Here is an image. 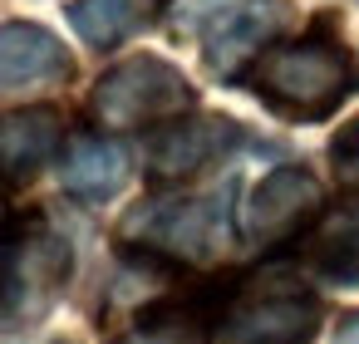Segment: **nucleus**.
Returning <instances> with one entry per match:
<instances>
[{
	"label": "nucleus",
	"instance_id": "obj_1",
	"mask_svg": "<svg viewBox=\"0 0 359 344\" xmlns=\"http://www.w3.org/2000/svg\"><path fill=\"white\" fill-rule=\"evenodd\" d=\"M74 275V246L69 236L45 216H6L0 221V334L35 329Z\"/></svg>",
	"mask_w": 359,
	"mask_h": 344
},
{
	"label": "nucleus",
	"instance_id": "obj_2",
	"mask_svg": "<svg viewBox=\"0 0 359 344\" xmlns=\"http://www.w3.org/2000/svg\"><path fill=\"white\" fill-rule=\"evenodd\" d=\"M246 84L256 89L266 109L300 118V123H320L359 89V60L339 40L310 35V40L271 45L251 64Z\"/></svg>",
	"mask_w": 359,
	"mask_h": 344
},
{
	"label": "nucleus",
	"instance_id": "obj_3",
	"mask_svg": "<svg viewBox=\"0 0 359 344\" xmlns=\"http://www.w3.org/2000/svg\"><path fill=\"white\" fill-rule=\"evenodd\" d=\"M123 241L143 246L153 256H168L172 266H202L231 246L236 231V172L217 182L212 192H177V197H148L123 216Z\"/></svg>",
	"mask_w": 359,
	"mask_h": 344
},
{
	"label": "nucleus",
	"instance_id": "obj_4",
	"mask_svg": "<svg viewBox=\"0 0 359 344\" xmlns=\"http://www.w3.org/2000/svg\"><path fill=\"white\" fill-rule=\"evenodd\" d=\"M217 324L226 344H310L320 329V300L295 266L271 261L251 275H231Z\"/></svg>",
	"mask_w": 359,
	"mask_h": 344
},
{
	"label": "nucleus",
	"instance_id": "obj_5",
	"mask_svg": "<svg viewBox=\"0 0 359 344\" xmlns=\"http://www.w3.org/2000/svg\"><path fill=\"white\" fill-rule=\"evenodd\" d=\"M197 109L192 79L163 60V55H128L114 69L99 74L89 94V118L104 133H138V128H168Z\"/></svg>",
	"mask_w": 359,
	"mask_h": 344
},
{
	"label": "nucleus",
	"instance_id": "obj_6",
	"mask_svg": "<svg viewBox=\"0 0 359 344\" xmlns=\"http://www.w3.org/2000/svg\"><path fill=\"white\" fill-rule=\"evenodd\" d=\"M325 207L330 202H325L320 177L310 167H300V163H280L251 187L241 226L261 251H285L290 241L310 236V226L325 216Z\"/></svg>",
	"mask_w": 359,
	"mask_h": 344
},
{
	"label": "nucleus",
	"instance_id": "obj_7",
	"mask_svg": "<svg viewBox=\"0 0 359 344\" xmlns=\"http://www.w3.org/2000/svg\"><path fill=\"white\" fill-rule=\"evenodd\" d=\"M246 143L241 123L226 113H202V118H177L168 128L153 133L148 143V182L153 187H182L192 177H202L207 167L226 163L236 148Z\"/></svg>",
	"mask_w": 359,
	"mask_h": 344
},
{
	"label": "nucleus",
	"instance_id": "obj_8",
	"mask_svg": "<svg viewBox=\"0 0 359 344\" xmlns=\"http://www.w3.org/2000/svg\"><path fill=\"white\" fill-rule=\"evenodd\" d=\"M290 20H295L290 0H241V6L222 11L202 40L207 69L226 84H241L251 74V64L271 50V40H280L290 30Z\"/></svg>",
	"mask_w": 359,
	"mask_h": 344
},
{
	"label": "nucleus",
	"instance_id": "obj_9",
	"mask_svg": "<svg viewBox=\"0 0 359 344\" xmlns=\"http://www.w3.org/2000/svg\"><path fill=\"white\" fill-rule=\"evenodd\" d=\"M226 285H231V275L197 285L187 295L148 300L138 310V319L123 334H114L109 344H212V329H217L222 305H226Z\"/></svg>",
	"mask_w": 359,
	"mask_h": 344
},
{
	"label": "nucleus",
	"instance_id": "obj_10",
	"mask_svg": "<svg viewBox=\"0 0 359 344\" xmlns=\"http://www.w3.org/2000/svg\"><path fill=\"white\" fill-rule=\"evenodd\" d=\"M74 79V55L60 45L55 30L35 20H6L0 25V94L20 89H50Z\"/></svg>",
	"mask_w": 359,
	"mask_h": 344
},
{
	"label": "nucleus",
	"instance_id": "obj_11",
	"mask_svg": "<svg viewBox=\"0 0 359 344\" xmlns=\"http://www.w3.org/2000/svg\"><path fill=\"white\" fill-rule=\"evenodd\" d=\"M65 148V113L50 104L0 113V182L30 187Z\"/></svg>",
	"mask_w": 359,
	"mask_h": 344
},
{
	"label": "nucleus",
	"instance_id": "obj_12",
	"mask_svg": "<svg viewBox=\"0 0 359 344\" xmlns=\"http://www.w3.org/2000/svg\"><path fill=\"white\" fill-rule=\"evenodd\" d=\"M65 192L84 207H99L109 197L123 192L128 182V148L104 138V133H79L65 143V163H60Z\"/></svg>",
	"mask_w": 359,
	"mask_h": 344
},
{
	"label": "nucleus",
	"instance_id": "obj_13",
	"mask_svg": "<svg viewBox=\"0 0 359 344\" xmlns=\"http://www.w3.org/2000/svg\"><path fill=\"white\" fill-rule=\"evenodd\" d=\"M300 246H305L310 275H320L325 285L354 290L359 285V197L325 207V216L310 226V236Z\"/></svg>",
	"mask_w": 359,
	"mask_h": 344
},
{
	"label": "nucleus",
	"instance_id": "obj_14",
	"mask_svg": "<svg viewBox=\"0 0 359 344\" xmlns=\"http://www.w3.org/2000/svg\"><path fill=\"white\" fill-rule=\"evenodd\" d=\"M158 11H163V0H69L65 6L74 35L94 50H114L138 25H148Z\"/></svg>",
	"mask_w": 359,
	"mask_h": 344
},
{
	"label": "nucleus",
	"instance_id": "obj_15",
	"mask_svg": "<svg viewBox=\"0 0 359 344\" xmlns=\"http://www.w3.org/2000/svg\"><path fill=\"white\" fill-rule=\"evenodd\" d=\"M330 172L344 187V197H359V118H349L330 138Z\"/></svg>",
	"mask_w": 359,
	"mask_h": 344
},
{
	"label": "nucleus",
	"instance_id": "obj_16",
	"mask_svg": "<svg viewBox=\"0 0 359 344\" xmlns=\"http://www.w3.org/2000/svg\"><path fill=\"white\" fill-rule=\"evenodd\" d=\"M330 344H359V310L339 319V329H334V339H330Z\"/></svg>",
	"mask_w": 359,
	"mask_h": 344
},
{
	"label": "nucleus",
	"instance_id": "obj_17",
	"mask_svg": "<svg viewBox=\"0 0 359 344\" xmlns=\"http://www.w3.org/2000/svg\"><path fill=\"white\" fill-rule=\"evenodd\" d=\"M212 6H222V0H182V11H177V25H187V20H197V15H207Z\"/></svg>",
	"mask_w": 359,
	"mask_h": 344
},
{
	"label": "nucleus",
	"instance_id": "obj_18",
	"mask_svg": "<svg viewBox=\"0 0 359 344\" xmlns=\"http://www.w3.org/2000/svg\"><path fill=\"white\" fill-rule=\"evenodd\" d=\"M0 212H6V202H0Z\"/></svg>",
	"mask_w": 359,
	"mask_h": 344
}]
</instances>
